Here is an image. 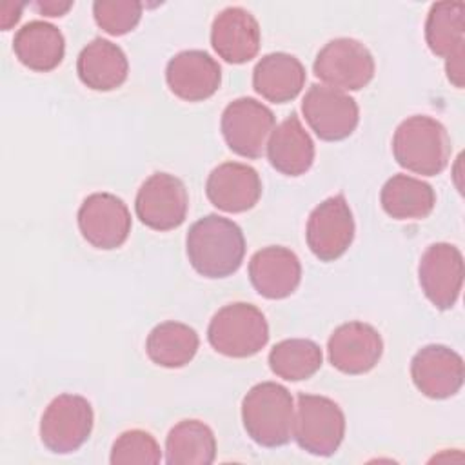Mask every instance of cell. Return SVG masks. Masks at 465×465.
I'll return each instance as SVG.
<instances>
[{
  "label": "cell",
  "instance_id": "cell-31",
  "mask_svg": "<svg viewBox=\"0 0 465 465\" xmlns=\"http://www.w3.org/2000/svg\"><path fill=\"white\" fill-rule=\"evenodd\" d=\"M445 73L452 85H456L458 89L463 87V84H465V49L445 58Z\"/></svg>",
  "mask_w": 465,
  "mask_h": 465
},
{
  "label": "cell",
  "instance_id": "cell-13",
  "mask_svg": "<svg viewBox=\"0 0 465 465\" xmlns=\"http://www.w3.org/2000/svg\"><path fill=\"white\" fill-rule=\"evenodd\" d=\"M418 278L427 300L445 311L450 309L463 285V256L450 243H432L420 258Z\"/></svg>",
  "mask_w": 465,
  "mask_h": 465
},
{
  "label": "cell",
  "instance_id": "cell-29",
  "mask_svg": "<svg viewBox=\"0 0 465 465\" xmlns=\"http://www.w3.org/2000/svg\"><path fill=\"white\" fill-rule=\"evenodd\" d=\"M162 450L156 440L140 429L122 432L111 449L109 461L113 465L124 463H160Z\"/></svg>",
  "mask_w": 465,
  "mask_h": 465
},
{
  "label": "cell",
  "instance_id": "cell-8",
  "mask_svg": "<svg viewBox=\"0 0 465 465\" xmlns=\"http://www.w3.org/2000/svg\"><path fill=\"white\" fill-rule=\"evenodd\" d=\"M220 129L232 153L260 158L274 129V114L254 98H236L223 109Z\"/></svg>",
  "mask_w": 465,
  "mask_h": 465
},
{
  "label": "cell",
  "instance_id": "cell-18",
  "mask_svg": "<svg viewBox=\"0 0 465 465\" xmlns=\"http://www.w3.org/2000/svg\"><path fill=\"white\" fill-rule=\"evenodd\" d=\"M249 280L256 292L269 300L291 296L302 280L298 256L280 245L256 251L249 262Z\"/></svg>",
  "mask_w": 465,
  "mask_h": 465
},
{
  "label": "cell",
  "instance_id": "cell-33",
  "mask_svg": "<svg viewBox=\"0 0 465 465\" xmlns=\"http://www.w3.org/2000/svg\"><path fill=\"white\" fill-rule=\"evenodd\" d=\"M20 13H22V4H15V2L2 4V9H0L2 29L7 31L9 27H13L20 20Z\"/></svg>",
  "mask_w": 465,
  "mask_h": 465
},
{
  "label": "cell",
  "instance_id": "cell-5",
  "mask_svg": "<svg viewBox=\"0 0 465 465\" xmlns=\"http://www.w3.org/2000/svg\"><path fill=\"white\" fill-rule=\"evenodd\" d=\"M345 436V416L336 401L318 394H300L294 407L292 438L309 454L332 456Z\"/></svg>",
  "mask_w": 465,
  "mask_h": 465
},
{
  "label": "cell",
  "instance_id": "cell-14",
  "mask_svg": "<svg viewBox=\"0 0 465 465\" xmlns=\"http://www.w3.org/2000/svg\"><path fill=\"white\" fill-rule=\"evenodd\" d=\"M411 376L423 396L445 400L454 396L463 385V360L445 345H425L412 356Z\"/></svg>",
  "mask_w": 465,
  "mask_h": 465
},
{
  "label": "cell",
  "instance_id": "cell-9",
  "mask_svg": "<svg viewBox=\"0 0 465 465\" xmlns=\"http://www.w3.org/2000/svg\"><path fill=\"white\" fill-rule=\"evenodd\" d=\"M305 122L320 140L338 142L351 136L360 120V109L345 91L314 84L302 100Z\"/></svg>",
  "mask_w": 465,
  "mask_h": 465
},
{
  "label": "cell",
  "instance_id": "cell-22",
  "mask_svg": "<svg viewBox=\"0 0 465 465\" xmlns=\"http://www.w3.org/2000/svg\"><path fill=\"white\" fill-rule=\"evenodd\" d=\"M305 67L289 53L265 54L252 71L254 91L274 104L294 100L305 84Z\"/></svg>",
  "mask_w": 465,
  "mask_h": 465
},
{
  "label": "cell",
  "instance_id": "cell-17",
  "mask_svg": "<svg viewBox=\"0 0 465 465\" xmlns=\"http://www.w3.org/2000/svg\"><path fill=\"white\" fill-rule=\"evenodd\" d=\"M205 193L209 202L225 213H245L262 196V180L247 163L225 162L214 167L207 178Z\"/></svg>",
  "mask_w": 465,
  "mask_h": 465
},
{
  "label": "cell",
  "instance_id": "cell-16",
  "mask_svg": "<svg viewBox=\"0 0 465 465\" xmlns=\"http://www.w3.org/2000/svg\"><path fill=\"white\" fill-rule=\"evenodd\" d=\"M169 89L182 100L202 102L211 98L222 82L218 62L205 51L189 49L174 54L165 67Z\"/></svg>",
  "mask_w": 465,
  "mask_h": 465
},
{
  "label": "cell",
  "instance_id": "cell-21",
  "mask_svg": "<svg viewBox=\"0 0 465 465\" xmlns=\"http://www.w3.org/2000/svg\"><path fill=\"white\" fill-rule=\"evenodd\" d=\"M76 71L89 89L113 91L127 80L129 62L122 47L105 38H94L80 51Z\"/></svg>",
  "mask_w": 465,
  "mask_h": 465
},
{
  "label": "cell",
  "instance_id": "cell-26",
  "mask_svg": "<svg viewBox=\"0 0 465 465\" xmlns=\"http://www.w3.org/2000/svg\"><path fill=\"white\" fill-rule=\"evenodd\" d=\"M198 343L200 340L193 327L180 322H163L149 332L145 351L153 363L165 369H178L194 358Z\"/></svg>",
  "mask_w": 465,
  "mask_h": 465
},
{
  "label": "cell",
  "instance_id": "cell-10",
  "mask_svg": "<svg viewBox=\"0 0 465 465\" xmlns=\"http://www.w3.org/2000/svg\"><path fill=\"white\" fill-rule=\"evenodd\" d=\"M134 209L140 222L149 229H176L187 216V189L180 178L169 173H154L138 189Z\"/></svg>",
  "mask_w": 465,
  "mask_h": 465
},
{
  "label": "cell",
  "instance_id": "cell-27",
  "mask_svg": "<svg viewBox=\"0 0 465 465\" xmlns=\"http://www.w3.org/2000/svg\"><path fill=\"white\" fill-rule=\"evenodd\" d=\"M425 42L441 58L465 49V4L436 2L425 20Z\"/></svg>",
  "mask_w": 465,
  "mask_h": 465
},
{
  "label": "cell",
  "instance_id": "cell-15",
  "mask_svg": "<svg viewBox=\"0 0 465 465\" xmlns=\"http://www.w3.org/2000/svg\"><path fill=\"white\" fill-rule=\"evenodd\" d=\"M329 361L343 374H365L383 352L380 332L363 322H347L334 329L327 341Z\"/></svg>",
  "mask_w": 465,
  "mask_h": 465
},
{
  "label": "cell",
  "instance_id": "cell-20",
  "mask_svg": "<svg viewBox=\"0 0 465 465\" xmlns=\"http://www.w3.org/2000/svg\"><path fill=\"white\" fill-rule=\"evenodd\" d=\"M265 151L269 163L285 176H300L314 162L312 138L294 113L272 129Z\"/></svg>",
  "mask_w": 465,
  "mask_h": 465
},
{
  "label": "cell",
  "instance_id": "cell-32",
  "mask_svg": "<svg viewBox=\"0 0 465 465\" xmlns=\"http://www.w3.org/2000/svg\"><path fill=\"white\" fill-rule=\"evenodd\" d=\"M35 7L38 9V13L45 15V16H64L71 7L73 2H62V0H38L35 4Z\"/></svg>",
  "mask_w": 465,
  "mask_h": 465
},
{
  "label": "cell",
  "instance_id": "cell-28",
  "mask_svg": "<svg viewBox=\"0 0 465 465\" xmlns=\"http://www.w3.org/2000/svg\"><path fill=\"white\" fill-rule=\"evenodd\" d=\"M322 361L323 354L320 345L305 338L283 340L269 352L271 371L287 381H302L311 378L320 371Z\"/></svg>",
  "mask_w": 465,
  "mask_h": 465
},
{
  "label": "cell",
  "instance_id": "cell-23",
  "mask_svg": "<svg viewBox=\"0 0 465 465\" xmlns=\"http://www.w3.org/2000/svg\"><path fill=\"white\" fill-rule=\"evenodd\" d=\"M13 49L22 65L36 73H47L62 64L65 42L58 27L42 20H33L18 29L13 40Z\"/></svg>",
  "mask_w": 465,
  "mask_h": 465
},
{
  "label": "cell",
  "instance_id": "cell-6",
  "mask_svg": "<svg viewBox=\"0 0 465 465\" xmlns=\"http://www.w3.org/2000/svg\"><path fill=\"white\" fill-rule=\"evenodd\" d=\"M93 407L78 394H60L44 411L40 440L54 454L78 450L93 429Z\"/></svg>",
  "mask_w": 465,
  "mask_h": 465
},
{
  "label": "cell",
  "instance_id": "cell-1",
  "mask_svg": "<svg viewBox=\"0 0 465 465\" xmlns=\"http://www.w3.org/2000/svg\"><path fill=\"white\" fill-rule=\"evenodd\" d=\"M185 247L189 263L198 274L205 278H225L242 265L245 238L232 220L207 214L191 225Z\"/></svg>",
  "mask_w": 465,
  "mask_h": 465
},
{
  "label": "cell",
  "instance_id": "cell-2",
  "mask_svg": "<svg viewBox=\"0 0 465 465\" xmlns=\"http://www.w3.org/2000/svg\"><path fill=\"white\" fill-rule=\"evenodd\" d=\"M242 421L247 436L262 447H282L289 443L294 425L291 392L274 381L256 383L243 396Z\"/></svg>",
  "mask_w": 465,
  "mask_h": 465
},
{
  "label": "cell",
  "instance_id": "cell-4",
  "mask_svg": "<svg viewBox=\"0 0 465 465\" xmlns=\"http://www.w3.org/2000/svg\"><path fill=\"white\" fill-rule=\"evenodd\" d=\"M207 338L213 349L229 358L258 354L269 341V325L263 312L243 302L222 307L211 320Z\"/></svg>",
  "mask_w": 465,
  "mask_h": 465
},
{
  "label": "cell",
  "instance_id": "cell-25",
  "mask_svg": "<svg viewBox=\"0 0 465 465\" xmlns=\"http://www.w3.org/2000/svg\"><path fill=\"white\" fill-rule=\"evenodd\" d=\"M216 458V440L203 421L182 420L165 440V461L169 465H207Z\"/></svg>",
  "mask_w": 465,
  "mask_h": 465
},
{
  "label": "cell",
  "instance_id": "cell-24",
  "mask_svg": "<svg viewBox=\"0 0 465 465\" xmlns=\"http://www.w3.org/2000/svg\"><path fill=\"white\" fill-rule=\"evenodd\" d=\"M383 211L394 220H421L429 216L436 203L434 189L420 178L394 174L380 193Z\"/></svg>",
  "mask_w": 465,
  "mask_h": 465
},
{
  "label": "cell",
  "instance_id": "cell-3",
  "mask_svg": "<svg viewBox=\"0 0 465 465\" xmlns=\"http://www.w3.org/2000/svg\"><path fill=\"white\" fill-rule=\"evenodd\" d=\"M450 136L434 118L416 114L403 120L392 136L396 162L416 174H440L450 160Z\"/></svg>",
  "mask_w": 465,
  "mask_h": 465
},
{
  "label": "cell",
  "instance_id": "cell-11",
  "mask_svg": "<svg viewBox=\"0 0 465 465\" xmlns=\"http://www.w3.org/2000/svg\"><path fill=\"white\" fill-rule=\"evenodd\" d=\"M352 238L354 220L343 194L323 200L309 214L305 240L318 260L334 262L349 249Z\"/></svg>",
  "mask_w": 465,
  "mask_h": 465
},
{
  "label": "cell",
  "instance_id": "cell-19",
  "mask_svg": "<svg viewBox=\"0 0 465 465\" xmlns=\"http://www.w3.org/2000/svg\"><path fill=\"white\" fill-rule=\"evenodd\" d=\"M211 44L225 62L245 64L258 54L260 25L247 9L225 7L213 20Z\"/></svg>",
  "mask_w": 465,
  "mask_h": 465
},
{
  "label": "cell",
  "instance_id": "cell-7",
  "mask_svg": "<svg viewBox=\"0 0 465 465\" xmlns=\"http://www.w3.org/2000/svg\"><path fill=\"white\" fill-rule=\"evenodd\" d=\"M312 69L329 87L358 91L372 80L374 58L361 42L354 38H334L320 49Z\"/></svg>",
  "mask_w": 465,
  "mask_h": 465
},
{
  "label": "cell",
  "instance_id": "cell-30",
  "mask_svg": "<svg viewBox=\"0 0 465 465\" xmlns=\"http://www.w3.org/2000/svg\"><path fill=\"white\" fill-rule=\"evenodd\" d=\"M93 15L105 33L120 36L138 25L142 4L136 0H98L93 4Z\"/></svg>",
  "mask_w": 465,
  "mask_h": 465
},
{
  "label": "cell",
  "instance_id": "cell-12",
  "mask_svg": "<svg viewBox=\"0 0 465 465\" xmlns=\"http://www.w3.org/2000/svg\"><path fill=\"white\" fill-rule=\"evenodd\" d=\"M78 229L93 247L111 251L127 240L131 213L122 198L111 193H93L78 209Z\"/></svg>",
  "mask_w": 465,
  "mask_h": 465
}]
</instances>
